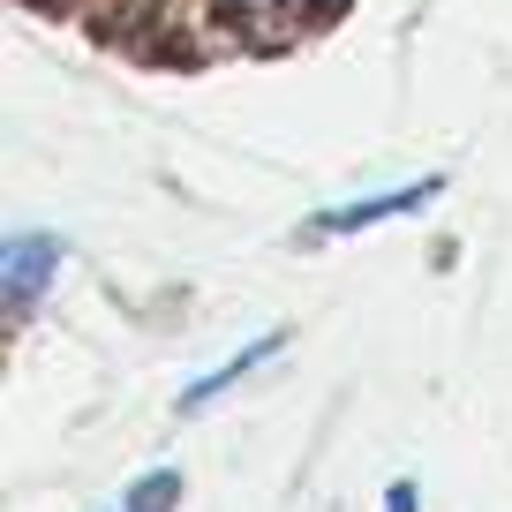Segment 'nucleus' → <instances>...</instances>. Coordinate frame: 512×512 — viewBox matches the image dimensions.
Returning a JSON list of instances; mask_svg holds the SVG:
<instances>
[{
	"label": "nucleus",
	"instance_id": "obj_1",
	"mask_svg": "<svg viewBox=\"0 0 512 512\" xmlns=\"http://www.w3.org/2000/svg\"><path fill=\"white\" fill-rule=\"evenodd\" d=\"M53 279H61V234H31V226H23V234L0 241V294H8L16 317H31Z\"/></svg>",
	"mask_w": 512,
	"mask_h": 512
},
{
	"label": "nucleus",
	"instance_id": "obj_2",
	"mask_svg": "<svg viewBox=\"0 0 512 512\" xmlns=\"http://www.w3.org/2000/svg\"><path fill=\"white\" fill-rule=\"evenodd\" d=\"M437 189H445V181H400V189L354 196V204H332V211H317V219H309V234H317V241H347V234H369V226H384V219L430 211V204H437Z\"/></svg>",
	"mask_w": 512,
	"mask_h": 512
},
{
	"label": "nucleus",
	"instance_id": "obj_3",
	"mask_svg": "<svg viewBox=\"0 0 512 512\" xmlns=\"http://www.w3.org/2000/svg\"><path fill=\"white\" fill-rule=\"evenodd\" d=\"M279 347H287V332H256V339H249L241 354H226L219 369H204L196 384H181V415H204V407L219 400V392H234V384L249 377V369H264V362H272Z\"/></svg>",
	"mask_w": 512,
	"mask_h": 512
},
{
	"label": "nucleus",
	"instance_id": "obj_4",
	"mask_svg": "<svg viewBox=\"0 0 512 512\" xmlns=\"http://www.w3.org/2000/svg\"><path fill=\"white\" fill-rule=\"evenodd\" d=\"M174 505H181V475H174V467H151L136 490H121L113 512H174Z\"/></svg>",
	"mask_w": 512,
	"mask_h": 512
},
{
	"label": "nucleus",
	"instance_id": "obj_5",
	"mask_svg": "<svg viewBox=\"0 0 512 512\" xmlns=\"http://www.w3.org/2000/svg\"><path fill=\"white\" fill-rule=\"evenodd\" d=\"M384 512H422V497H415V482H392V490H384Z\"/></svg>",
	"mask_w": 512,
	"mask_h": 512
}]
</instances>
